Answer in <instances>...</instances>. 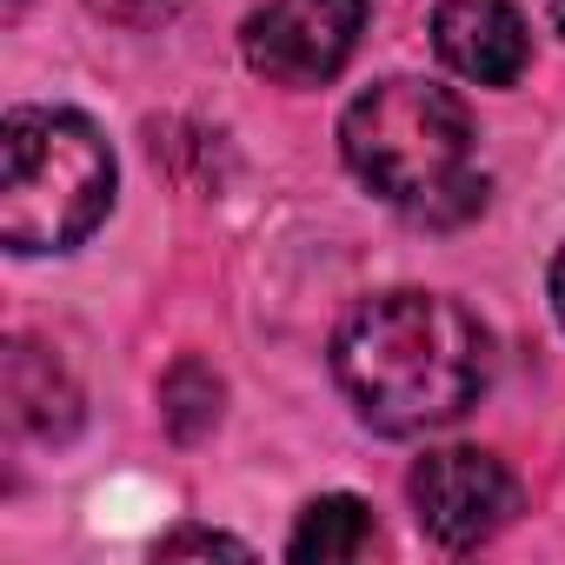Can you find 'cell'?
I'll use <instances>...</instances> for the list:
<instances>
[{"mask_svg":"<svg viewBox=\"0 0 565 565\" xmlns=\"http://www.w3.org/2000/svg\"><path fill=\"white\" fill-rule=\"evenodd\" d=\"M333 380L380 439H419L466 419L492 386V333L472 307L426 287L360 300L333 333Z\"/></svg>","mask_w":565,"mask_h":565,"instance_id":"cell-1","label":"cell"},{"mask_svg":"<svg viewBox=\"0 0 565 565\" xmlns=\"http://www.w3.org/2000/svg\"><path fill=\"white\" fill-rule=\"evenodd\" d=\"M347 173L413 226H466L486 206L472 114L452 87L393 74L340 114Z\"/></svg>","mask_w":565,"mask_h":565,"instance_id":"cell-2","label":"cell"},{"mask_svg":"<svg viewBox=\"0 0 565 565\" xmlns=\"http://www.w3.org/2000/svg\"><path fill=\"white\" fill-rule=\"evenodd\" d=\"M114 147L74 107H14L0 120V246L41 259L74 253L114 213Z\"/></svg>","mask_w":565,"mask_h":565,"instance_id":"cell-3","label":"cell"},{"mask_svg":"<svg viewBox=\"0 0 565 565\" xmlns=\"http://www.w3.org/2000/svg\"><path fill=\"white\" fill-rule=\"evenodd\" d=\"M406 499H413L419 532L439 552H479V545H492L519 519V505H525L512 466L499 452H486V446H433L406 472Z\"/></svg>","mask_w":565,"mask_h":565,"instance_id":"cell-4","label":"cell"},{"mask_svg":"<svg viewBox=\"0 0 565 565\" xmlns=\"http://www.w3.org/2000/svg\"><path fill=\"white\" fill-rule=\"evenodd\" d=\"M373 0H259L239 28V54L273 87H327L360 54Z\"/></svg>","mask_w":565,"mask_h":565,"instance_id":"cell-5","label":"cell"},{"mask_svg":"<svg viewBox=\"0 0 565 565\" xmlns=\"http://www.w3.org/2000/svg\"><path fill=\"white\" fill-rule=\"evenodd\" d=\"M433 54L472 87H519L532 67V34L512 0H439Z\"/></svg>","mask_w":565,"mask_h":565,"instance_id":"cell-6","label":"cell"},{"mask_svg":"<svg viewBox=\"0 0 565 565\" xmlns=\"http://www.w3.org/2000/svg\"><path fill=\"white\" fill-rule=\"evenodd\" d=\"M8 413H14V426L28 439L61 446V439L81 433V386L47 347L14 340V353H8Z\"/></svg>","mask_w":565,"mask_h":565,"instance_id":"cell-7","label":"cell"},{"mask_svg":"<svg viewBox=\"0 0 565 565\" xmlns=\"http://www.w3.org/2000/svg\"><path fill=\"white\" fill-rule=\"evenodd\" d=\"M380 545V525H373V505L360 492H320L294 539H287V558L294 565H347V558H366Z\"/></svg>","mask_w":565,"mask_h":565,"instance_id":"cell-8","label":"cell"},{"mask_svg":"<svg viewBox=\"0 0 565 565\" xmlns=\"http://www.w3.org/2000/svg\"><path fill=\"white\" fill-rule=\"evenodd\" d=\"M226 413V380L200 360V353H180L167 373H160V426L173 446H200Z\"/></svg>","mask_w":565,"mask_h":565,"instance_id":"cell-9","label":"cell"},{"mask_svg":"<svg viewBox=\"0 0 565 565\" xmlns=\"http://www.w3.org/2000/svg\"><path fill=\"white\" fill-rule=\"evenodd\" d=\"M180 552H226V558H246L253 545L246 539H233V532H213V525H173V532H160L153 539V558H180Z\"/></svg>","mask_w":565,"mask_h":565,"instance_id":"cell-10","label":"cell"},{"mask_svg":"<svg viewBox=\"0 0 565 565\" xmlns=\"http://www.w3.org/2000/svg\"><path fill=\"white\" fill-rule=\"evenodd\" d=\"M87 8L100 14V21H114V28H167L180 8H186V0H87Z\"/></svg>","mask_w":565,"mask_h":565,"instance_id":"cell-11","label":"cell"},{"mask_svg":"<svg viewBox=\"0 0 565 565\" xmlns=\"http://www.w3.org/2000/svg\"><path fill=\"white\" fill-rule=\"evenodd\" d=\"M545 287H552V313H558V327H565V246H558V259H552V279H545Z\"/></svg>","mask_w":565,"mask_h":565,"instance_id":"cell-12","label":"cell"},{"mask_svg":"<svg viewBox=\"0 0 565 565\" xmlns=\"http://www.w3.org/2000/svg\"><path fill=\"white\" fill-rule=\"evenodd\" d=\"M545 14H552V28L565 34V0H545Z\"/></svg>","mask_w":565,"mask_h":565,"instance_id":"cell-13","label":"cell"},{"mask_svg":"<svg viewBox=\"0 0 565 565\" xmlns=\"http://www.w3.org/2000/svg\"><path fill=\"white\" fill-rule=\"evenodd\" d=\"M21 8H28V0H8V21H14V14H21Z\"/></svg>","mask_w":565,"mask_h":565,"instance_id":"cell-14","label":"cell"}]
</instances>
